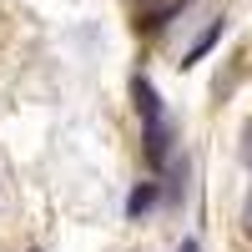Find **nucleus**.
Masks as SVG:
<instances>
[{"label": "nucleus", "instance_id": "423d86ee", "mask_svg": "<svg viewBox=\"0 0 252 252\" xmlns=\"http://www.w3.org/2000/svg\"><path fill=\"white\" fill-rule=\"evenodd\" d=\"M242 157L252 161V121H247V146H242Z\"/></svg>", "mask_w": 252, "mask_h": 252}, {"label": "nucleus", "instance_id": "20e7f679", "mask_svg": "<svg viewBox=\"0 0 252 252\" xmlns=\"http://www.w3.org/2000/svg\"><path fill=\"white\" fill-rule=\"evenodd\" d=\"M242 232H247V242H252V192H247V207H242Z\"/></svg>", "mask_w": 252, "mask_h": 252}, {"label": "nucleus", "instance_id": "f257e3e1", "mask_svg": "<svg viewBox=\"0 0 252 252\" xmlns=\"http://www.w3.org/2000/svg\"><path fill=\"white\" fill-rule=\"evenodd\" d=\"M131 96H136V111H141V131H146V161L166 166V157H172V121H166V111H161L157 86L141 71L131 76Z\"/></svg>", "mask_w": 252, "mask_h": 252}, {"label": "nucleus", "instance_id": "0eeeda50", "mask_svg": "<svg viewBox=\"0 0 252 252\" xmlns=\"http://www.w3.org/2000/svg\"><path fill=\"white\" fill-rule=\"evenodd\" d=\"M31 252H46V247H31Z\"/></svg>", "mask_w": 252, "mask_h": 252}, {"label": "nucleus", "instance_id": "7ed1b4c3", "mask_svg": "<svg viewBox=\"0 0 252 252\" xmlns=\"http://www.w3.org/2000/svg\"><path fill=\"white\" fill-rule=\"evenodd\" d=\"M222 31H227V20H212V26H207V31H202V35L192 40V51H187V56H182V66H197V61H202L207 51H212V46H217V40H222Z\"/></svg>", "mask_w": 252, "mask_h": 252}, {"label": "nucleus", "instance_id": "39448f33", "mask_svg": "<svg viewBox=\"0 0 252 252\" xmlns=\"http://www.w3.org/2000/svg\"><path fill=\"white\" fill-rule=\"evenodd\" d=\"M177 252H202V242H197V237H182V247H177Z\"/></svg>", "mask_w": 252, "mask_h": 252}, {"label": "nucleus", "instance_id": "f03ea898", "mask_svg": "<svg viewBox=\"0 0 252 252\" xmlns=\"http://www.w3.org/2000/svg\"><path fill=\"white\" fill-rule=\"evenodd\" d=\"M157 207V182H141L131 197H126V222H141L146 212Z\"/></svg>", "mask_w": 252, "mask_h": 252}]
</instances>
